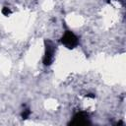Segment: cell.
Instances as JSON below:
<instances>
[{
	"label": "cell",
	"mask_w": 126,
	"mask_h": 126,
	"mask_svg": "<svg viewBox=\"0 0 126 126\" xmlns=\"http://www.w3.org/2000/svg\"><path fill=\"white\" fill-rule=\"evenodd\" d=\"M61 42L68 48H74L78 44V38L72 32L67 31L61 38Z\"/></svg>",
	"instance_id": "obj_1"
},
{
	"label": "cell",
	"mask_w": 126,
	"mask_h": 126,
	"mask_svg": "<svg viewBox=\"0 0 126 126\" xmlns=\"http://www.w3.org/2000/svg\"><path fill=\"white\" fill-rule=\"evenodd\" d=\"M88 123H89L88 115L86 113H84V112L77 113L74 116L73 121L71 122V124H73V125H85V124H88Z\"/></svg>",
	"instance_id": "obj_2"
},
{
	"label": "cell",
	"mask_w": 126,
	"mask_h": 126,
	"mask_svg": "<svg viewBox=\"0 0 126 126\" xmlns=\"http://www.w3.org/2000/svg\"><path fill=\"white\" fill-rule=\"evenodd\" d=\"M53 54H54V48H53V45H52L51 42H48V43H47V46H46V52H45L44 60H43L45 65H49V64L52 62Z\"/></svg>",
	"instance_id": "obj_3"
}]
</instances>
